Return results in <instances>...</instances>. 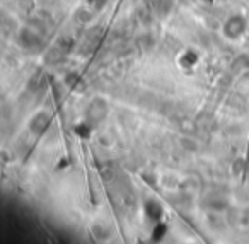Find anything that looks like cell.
Wrapping results in <instances>:
<instances>
[{
    "instance_id": "cell-6",
    "label": "cell",
    "mask_w": 249,
    "mask_h": 244,
    "mask_svg": "<svg viewBox=\"0 0 249 244\" xmlns=\"http://www.w3.org/2000/svg\"><path fill=\"white\" fill-rule=\"evenodd\" d=\"M198 53L195 52V50H184L183 53L179 55V58H178V63H179L183 69H191V67H195L198 63Z\"/></svg>"
},
{
    "instance_id": "cell-2",
    "label": "cell",
    "mask_w": 249,
    "mask_h": 244,
    "mask_svg": "<svg viewBox=\"0 0 249 244\" xmlns=\"http://www.w3.org/2000/svg\"><path fill=\"white\" fill-rule=\"evenodd\" d=\"M107 111H109L107 103L104 99H101V97H97V99H94L92 103L89 104V108H87L86 120L90 121V123H99V121H103L104 118H106Z\"/></svg>"
},
{
    "instance_id": "cell-1",
    "label": "cell",
    "mask_w": 249,
    "mask_h": 244,
    "mask_svg": "<svg viewBox=\"0 0 249 244\" xmlns=\"http://www.w3.org/2000/svg\"><path fill=\"white\" fill-rule=\"evenodd\" d=\"M246 28H248V21H246L244 16L234 14L224 22L222 33H224V36L229 39H239L246 33Z\"/></svg>"
},
{
    "instance_id": "cell-14",
    "label": "cell",
    "mask_w": 249,
    "mask_h": 244,
    "mask_svg": "<svg viewBox=\"0 0 249 244\" xmlns=\"http://www.w3.org/2000/svg\"><path fill=\"white\" fill-rule=\"evenodd\" d=\"M106 2L107 0H90V5H92V9H97V11H99V9H103L104 5H106Z\"/></svg>"
},
{
    "instance_id": "cell-10",
    "label": "cell",
    "mask_w": 249,
    "mask_h": 244,
    "mask_svg": "<svg viewBox=\"0 0 249 244\" xmlns=\"http://www.w3.org/2000/svg\"><path fill=\"white\" fill-rule=\"evenodd\" d=\"M92 18H94V14L89 9H79L75 14V19L79 22H89V21H92Z\"/></svg>"
},
{
    "instance_id": "cell-3",
    "label": "cell",
    "mask_w": 249,
    "mask_h": 244,
    "mask_svg": "<svg viewBox=\"0 0 249 244\" xmlns=\"http://www.w3.org/2000/svg\"><path fill=\"white\" fill-rule=\"evenodd\" d=\"M50 121H52V118H50V114L46 113V111H39V113H36L35 116L29 120V131H31L33 135H36V137H39V135H43L46 131V128L50 127Z\"/></svg>"
},
{
    "instance_id": "cell-4",
    "label": "cell",
    "mask_w": 249,
    "mask_h": 244,
    "mask_svg": "<svg viewBox=\"0 0 249 244\" xmlns=\"http://www.w3.org/2000/svg\"><path fill=\"white\" fill-rule=\"evenodd\" d=\"M143 210H145L147 219L152 220V222H159V220H162L164 208H162V205L157 202V200H154V198L147 200L145 205H143Z\"/></svg>"
},
{
    "instance_id": "cell-9",
    "label": "cell",
    "mask_w": 249,
    "mask_h": 244,
    "mask_svg": "<svg viewBox=\"0 0 249 244\" xmlns=\"http://www.w3.org/2000/svg\"><path fill=\"white\" fill-rule=\"evenodd\" d=\"M63 55H65V52L63 50H60L58 46H53L52 50H50L48 53H46V62H50V63H55V62H58L60 58H63Z\"/></svg>"
},
{
    "instance_id": "cell-8",
    "label": "cell",
    "mask_w": 249,
    "mask_h": 244,
    "mask_svg": "<svg viewBox=\"0 0 249 244\" xmlns=\"http://www.w3.org/2000/svg\"><path fill=\"white\" fill-rule=\"evenodd\" d=\"M166 232H167V225L162 222V220L154 222V227H152V239L154 241H160L164 236H166Z\"/></svg>"
},
{
    "instance_id": "cell-5",
    "label": "cell",
    "mask_w": 249,
    "mask_h": 244,
    "mask_svg": "<svg viewBox=\"0 0 249 244\" xmlns=\"http://www.w3.org/2000/svg\"><path fill=\"white\" fill-rule=\"evenodd\" d=\"M19 41L26 48H33V46H38L41 43V38L35 31H31V29H22L21 35H19Z\"/></svg>"
},
{
    "instance_id": "cell-11",
    "label": "cell",
    "mask_w": 249,
    "mask_h": 244,
    "mask_svg": "<svg viewBox=\"0 0 249 244\" xmlns=\"http://www.w3.org/2000/svg\"><path fill=\"white\" fill-rule=\"evenodd\" d=\"M92 234L97 237V239H106L109 232H107V229L103 225V224L97 222V224H94V225H92Z\"/></svg>"
},
{
    "instance_id": "cell-12",
    "label": "cell",
    "mask_w": 249,
    "mask_h": 244,
    "mask_svg": "<svg viewBox=\"0 0 249 244\" xmlns=\"http://www.w3.org/2000/svg\"><path fill=\"white\" fill-rule=\"evenodd\" d=\"M56 46H58L60 50H63V52L67 53L73 46V39L69 38V36H62V38L58 39V43H56Z\"/></svg>"
},
{
    "instance_id": "cell-7",
    "label": "cell",
    "mask_w": 249,
    "mask_h": 244,
    "mask_svg": "<svg viewBox=\"0 0 249 244\" xmlns=\"http://www.w3.org/2000/svg\"><path fill=\"white\" fill-rule=\"evenodd\" d=\"M75 133L80 138H89L92 135V125H90V121H82V123L75 125Z\"/></svg>"
},
{
    "instance_id": "cell-13",
    "label": "cell",
    "mask_w": 249,
    "mask_h": 244,
    "mask_svg": "<svg viewBox=\"0 0 249 244\" xmlns=\"http://www.w3.org/2000/svg\"><path fill=\"white\" fill-rule=\"evenodd\" d=\"M77 80H79V75H77V72H70L69 75L65 77V86L67 87H73Z\"/></svg>"
}]
</instances>
